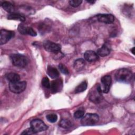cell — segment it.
I'll list each match as a JSON object with an SVG mask.
<instances>
[{"mask_svg": "<svg viewBox=\"0 0 135 135\" xmlns=\"http://www.w3.org/2000/svg\"><path fill=\"white\" fill-rule=\"evenodd\" d=\"M88 86V83L86 81L82 82L79 85H78L75 89V93H78L84 91Z\"/></svg>", "mask_w": 135, "mask_h": 135, "instance_id": "ffe728a7", "label": "cell"}, {"mask_svg": "<svg viewBox=\"0 0 135 135\" xmlns=\"http://www.w3.org/2000/svg\"><path fill=\"white\" fill-rule=\"evenodd\" d=\"M26 88V82L25 81H17L10 82L9 88L11 92L14 93H20L23 92Z\"/></svg>", "mask_w": 135, "mask_h": 135, "instance_id": "277c9868", "label": "cell"}, {"mask_svg": "<svg viewBox=\"0 0 135 135\" xmlns=\"http://www.w3.org/2000/svg\"><path fill=\"white\" fill-rule=\"evenodd\" d=\"M1 6L3 7V8L8 13H9L10 14L14 13L15 8L13 5V4H11L10 2H7V1L3 2L2 3Z\"/></svg>", "mask_w": 135, "mask_h": 135, "instance_id": "ac0fdd59", "label": "cell"}, {"mask_svg": "<svg viewBox=\"0 0 135 135\" xmlns=\"http://www.w3.org/2000/svg\"><path fill=\"white\" fill-rule=\"evenodd\" d=\"M46 119L51 123H54L56 121L57 119V116L56 114L52 113V114H49L46 116Z\"/></svg>", "mask_w": 135, "mask_h": 135, "instance_id": "7402d4cb", "label": "cell"}, {"mask_svg": "<svg viewBox=\"0 0 135 135\" xmlns=\"http://www.w3.org/2000/svg\"><path fill=\"white\" fill-rule=\"evenodd\" d=\"M7 18L8 20H18L21 22H24L25 21V16L20 13H13L9 14L7 16Z\"/></svg>", "mask_w": 135, "mask_h": 135, "instance_id": "e0dca14e", "label": "cell"}, {"mask_svg": "<svg viewBox=\"0 0 135 135\" xmlns=\"http://www.w3.org/2000/svg\"><path fill=\"white\" fill-rule=\"evenodd\" d=\"M111 77L110 75H105L101 78V82L103 85L102 91L103 93H108L109 92L111 84Z\"/></svg>", "mask_w": 135, "mask_h": 135, "instance_id": "7c38bea8", "label": "cell"}, {"mask_svg": "<svg viewBox=\"0 0 135 135\" xmlns=\"http://www.w3.org/2000/svg\"><path fill=\"white\" fill-rule=\"evenodd\" d=\"M82 1L81 0H71L69 1V4L71 6L74 7H76L80 5Z\"/></svg>", "mask_w": 135, "mask_h": 135, "instance_id": "d4e9b609", "label": "cell"}, {"mask_svg": "<svg viewBox=\"0 0 135 135\" xmlns=\"http://www.w3.org/2000/svg\"><path fill=\"white\" fill-rule=\"evenodd\" d=\"M6 78L10 82H17V81H20V75L17 73H13V72L7 73L6 75Z\"/></svg>", "mask_w": 135, "mask_h": 135, "instance_id": "d6986e66", "label": "cell"}, {"mask_svg": "<svg viewBox=\"0 0 135 135\" xmlns=\"http://www.w3.org/2000/svg\"><path fill=\"white\" fill-rule=\"evenodd\" d=\"M134 47H133V48H132V49L131 50V52H132V53H133V54H134V52H133V50H134Z\"/></svg>", "mask_w": 135, "mask_h": 135, "instance_id": "f1b7e54d", "label": "cell"}, {"mask_svg": "<svg viewBox=\"0 0 135 135\" xmlns=\"http://www.w3.org/2000/svg\"><path fill=\"white\" fill-rule=\"evenodd\" d=\"M85 65V60L83 59H77L74 63V68L76 71L82 70Z\"/></svg>", "mask_w": 135, "mask_h": 135, "instance_id": "2e32d148", "label": "cell"}, {"mask_svg": "<svg viewBox=\"0 0 135 135\" xmlns=\"http://www.w3.org/2000/svg\"><path fill=\"white\" fill-rule=\"evenodd\" d=\"M42 84L43 86H44L46 88L50 89L51 83L50 82V81L49 79L47 77H44L42 80Z\"/></svg>", "mask_w": 135, "mask_h": 135, "instance_id": "603a6c76", "label": "cell"}, {"mask_svg": "<svg viewBox=\"0 0 135 135\" xmlns=\"http://www.w3.org/2000/svg\"><path fill=\"white\" fill-rule=\"evenodd\" d=\"M132 76V73L130 70L126 68H122L116 72L115 78L118 82L129 83L131 81Z\"/></svg>", "mask_w": 135, "mask_h": 135, "instance_id": "6da1fadb", "label": "cell"}, {"mask_svg": "<svg viewBox=\"0 0 135 135\" xmlns=\"http://www.w3.org/2000/svg\"><path fill=\"white\" fill-rule=\"evenodd\" d=\"M84 59L90 62H95L99 60V55L98 54L92 50H88L84 53Z\"/></svg>", "mask_w": 135, "mask_h": 135, "instance_id": "4fadbf2b", "label": "cell"}, {"mask_svg": "<svg viewBox=\"0 0 135 135\" xmlns=\"http://www.w3.org/2000/svg\"><path fill=\"white\" fill-rule=\"evenodd\" d=\"M86 2H88L89 3H90V4H93V3H94L95 2V1H87Z\"/></svg>", "mask_w": 135, "mask_h": 135, "instance_id": "83f0119b", "label": "cell"}, {"mask_svg": "<svg viewBox=\"0 0 135 135\" xmlns=\"http://www.w3.org/2000/svg\"><path fill=\"white\" fill-rule=\"evenodd\" d=\"M12 64L20 68L25 67L27 63L28 60L27 57L22 54H12L10 56Z\"/></svg>", "mask_w": 135, "mask_h": 135, "instance_id": "7a4b0ae2", "label": "cell"}, {"mask_svg": "<svg viewBox=\"0 0 135 135\" xmlns=\"http://www.w3.org/2000/svg\"><path fill=\"white\" fill-rule=\"evenodd\" d=\"M111 52V47L108 43H104L101 47L97 50V53L99 56L104 57L108 55Z\"/></svg>", "mask_w": 135, "mask_h": 135, "instance_id": "5bb4252c", "label": "cell"}, {"mask_svg": "<svg viewBox=\"0 0 135 135\" xmlns=\"http://www.w3.org/2000/svg\"><path fill=\"white\" fill-rule=\"evenodd\" d=\"M59 70L60 71V72H61L62 73L64 74H68L69 73V70L67 69V68L65 66V65L60 63L59 65H58Z\"/></svg>", "mask_w": 135, "mask_h": 135, "instance_id": "cb8c5ba5", "label": "cell"}, {"mask_svg": "<svg viewBox=\"0 0 135 135\" xmlns=\"http://www.w3.org/2000/svg\"><path fill=\"white\" fill-rule=\"evenodd\" d=\"M99 120V115L96 113H87L84 115L81 120V124L84 126H93L96 124Z\"/></svg>", "mask_w": 135, "mask_h": 135, "instance_id": "3957f363", "label": "cell"}, {"mask_svg": "<svg viewBox=\"0 0 135 135\" xmlns=\"http://www.w3.org/2000/svg\"><path fill=\"white\" fill-rule=\"evenodd\" d=\"M59 125L61 128H64V129H67V128H70L72 126V123L69 120L62 119L60 121Z\"/></svg>", "mask_w": 135, "mask_h": 135, "instance_id": "44dd1931", "label": "cell"}, {"mask_svg": "<svg viewBox=\"0 0 135 135\" xmlns=\"http://www.w3.org/2000/svg\"><path fill=\"white\" fill-rule=\"evenodd\" d=\"M31 128L33 129L34 132L36 133L47 130L48 127L42 120L36 119L31 122Z\"/></svg>", "mask_w": 135, "mask_h": 135, "instance_id": "5b68a950", "label": "cell"}, {"mask_svg": "<svg viewBox=\"0 0 135 135\" xmlns=\"http://www.w3.org/2000/svg\"><path fill=\"white\" fill-rule=\"evenodd\" d=\"M102 92L101 88L100 85H97L96 89L94 90L90 95V100L93 102L99 103L102 100Z\"/></svg>", "mask_w": 135, "mask_h": 135, "instance_id": "ba28073f", "label": "cell"}, {"mask_svg": "<svg viewBox=\"0 0 135 135\" xmlns=\"http://www.w3.org/2000/svg\"><path fill=\"white\" fill-rule=\"evenodd\" d=\"M22 134H35V133L34 132V131L33 130V129L30 128H28L25 130H24V131L21 133Z\"/></svg>", "mask_w": 135, "mask_h": 135, "instance_id": "4316f807", "label": "cell"}, {"mask_svg": "<svg viewBox=\"0 0 135 135\" xmlns=\"http://www.w3.org/2000/svg\"><path fill=\"white\" fill-rule=\"evenodd\" d=\"M18 31L21 34L24 35H30L32 36H35L37 35L35 31H34L32 28L28 27L23 24H19L18 26Z\"/></svg>", "mask_w": 135, "mask_h": 135, "instance_id": "9c48e42d", "label": "cell"}, {"mask_svg": "<svg viewBox=\"0 0 135 135\" xmlns=\"http://www.w3.org/2000/svg\"><path fill=\"white\" fill-rule=\"evenodd\" d=\"M47 73L48 75L52 79L57 78L60 75L59 71L56 68H55L52 66H47Z\"/></svg>", "mask_w": 135, "mask_h": 135, "instance_id": "9a60e30c", "label": "cell"}, {"mask_svg": "<svg viewBox=\"0 0 135 135\" xmlns=\"http://www.w3.org/2000/svg\"><path fill=\"white\" fill-rule=\"evenodd\" d=\"M97 18L99 22L105 24H111L114 21V16L110 14H99L97 15Z\"/></svg>", "mask_w": 135, "mask_h": 135, "instance_id": "30bf717a", "label": "cell"}, {"mask_svg": "<svg viewBox=\"0 0 135 135\" xmlns=\"http://www.w3.org/2000/svg\"><path fill=\"white\" fill-rule=\"evenodd\" d=\"M63 88V81L62 79H56L51 83L50 89L51 91L53 93L60 92Z\"/></svg>", "mask_w": 135, "mask_h": 135, "instance_id": "8fae6325", "label": "cell"}, {"mask_svg": "<svg viewBox=\"0 0 135 135\" xmlns=\"http://www.w3.org/2000/svg\"><path fill=\"white\" fill-rule=\"evenodd\" d=\"M43 47L46 51L54 53H59L61 49V45L59 44L50 41H45L43 42Z\"/></svg>", "mask_w": 135, "mask_h": 135, "instance_id": "8992f818", "label": "cell"}, {"mask_svg": "<svg viewBox=\"0 0 135 135\" xmlns=\"http://www.w3.org/2000/svg\"><path fill=\"white\" fill-rule=\"evenodd\" d=\"M84 112L83 111L78 110L74 112V117L76 119H80L84 116Z\"/></svg>", "mask_w": 135, "mask_h": 135, "instance_id": "484cf974", "label": "cell"}, {"mask_svg": "<svg viewBox=\"0 0 135 135\" xmlns=\"http://www.w3.org/2000/svg\"><path fill=\"white\" fill-rule=\"evenodd\" d=\"M14 32L12 31L2 29L0 32V44H4L14 36Z\"/></svg>", "mask_w": 135, "mask_h": 135, "instance_id": "52a82bcc", "label": "cell"}]
</instances>
